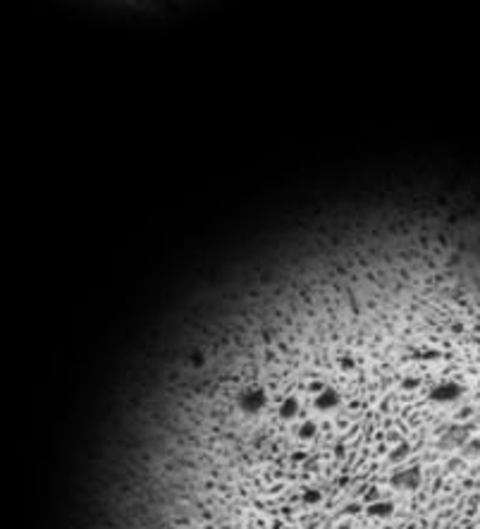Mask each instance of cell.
<instances>
[{"mask_svg": "<svg viewBox=\"0 0 480 529\" xmlns=\"http://www.w3.org/2000/svg\"><path fill=\"white\" fill-rule=\"evenodd\" d=\"M423 484V474L419 470H404L392 474V486L399 488V491H416Z\"/></svg>", "mask_w": 480, "mask_h": 529, "instance_id": "obj_3", "label": "cell"}, {"mask_svg": "<svg viewBox=\"0 0 480 529\" xmlns=\"http://www.w3.org/2000/svg\"><path fill=\"white\" fill-rule=\"evenodd\" d=\"M368 515L370 517H375V520H387L389 515H392V510H394V505L389 503L387 498H375V500H370L368 503Z\"/></svg>", "mask_w": 480, "mask_h": 529, "instance_id": "obj_5", "label": "cell"}, {"mask_svg": "<svg viewBox=\"0 0 480 529\" xmlns=\"http://www.w3.org/2000/svg\"><path fill=\"white\" fill-rule=\"evenodd\" d=\"M268 405V393L261 386H246L244 391H239L237 396V407L244 414H258Z\"/></svg>", "mask_w": 480, "mask_h": 529, "instance_id": "obj_1", "label": "cell"}, {"mask_svg": "<svg viewBox=\"0 0 480 529\" xmlns=\"http://www.w3.org/2000/svg\"><path fill=\"white\" fill-rule=\"evenodd\" d=\"M301 500H303V503H310V505H315V503H320V493H318V491H303Z\"/></svg>", "mask_w": 480, "mask_h": 529, "instance_id": "obj_10", "label": "cell"}, {"mask_svg": "<svg viewBox=\"0 0 480 529\" xmlns=\"http://www.w3.org/2000/svg\"><path fill=\"white\" fill-rule=\"evenodd\" d=\"M406 450H409V446H406V443H399V446L392 450V460H394V463H399V460H404Z\"/></svg>", "mask_w": 480, "mask_h": 529, "instance_id": "obj_9", "label": "cell"}, {"mask_svg": "<svg viewBox=\"0 0 480 529\" xmlns=\"http://www.w3.org/2000/svg\"><path fill=\"white\" fill-rule=\"evenodd\" d=\"M297 412H299V400H297V398H292V396H287L285 400L280 403V414L285 419H292Z\"/></svg>", "mask_w": 480, "mask_h": 529, "instance_id": "obj_6", "label": "cell"}, {"mask_svg": "<svg viewBox=\"0 0 480 529\" xmlns=\"http://www.w3.org/2000/svg\"><path fill=\"white\" fill-rule=\"evenodd\" d=\"M313 405L318 412H330V410H335L337 405H340V396H337V391L332 386H323L315 393Z\"/></svg>", "mask_w": 480, "mask_h": 529, "instance_id": "obj_4", "label": "cell"}, {"mask_svg": "<svg viewBox=\"0 0 480 529\" xmlns=\"http://www.w3.org/2000/svg\"><path fill=\"white\" fill-rule=\"evenodd\" d=\"M103 3H112V5H153V3H165V0H103Z\"/></svg>", "mask_w": 480, "mask_h": 529, "instance_id": "obj_7", "label": "cell"}, {"mask_svg": "<svg viewBox=\"0 0 480 529\" xmlns=\"http://www.w3.org/2000/svg\"><path fill=\"white\" fill-rule=\"evenodd\" d=\"M299 433H301L303 438H310L315 433V421L313 419H303L301 426H299Z\"/></svg>", "mask_w": 480, "mask_h": 529, "instance_id": "obj_8", "label": "cell"}, {"mask_svg": "<svg viewBox=\"0 0 480 529\" xmlns=\"http://www.w3.org/2000/svg\"><path fill=\"white\" fill-rule=\"evenodd\" d=\"M461 396H464V386L454 379L440 381V384L433 386V391H430V400L435 405H451V403L459 400Z\"/></svg>", "mask_w": 480, "mask_h": 529, "instance_id": "obj_2", "label": "cell"}]
</instances>
